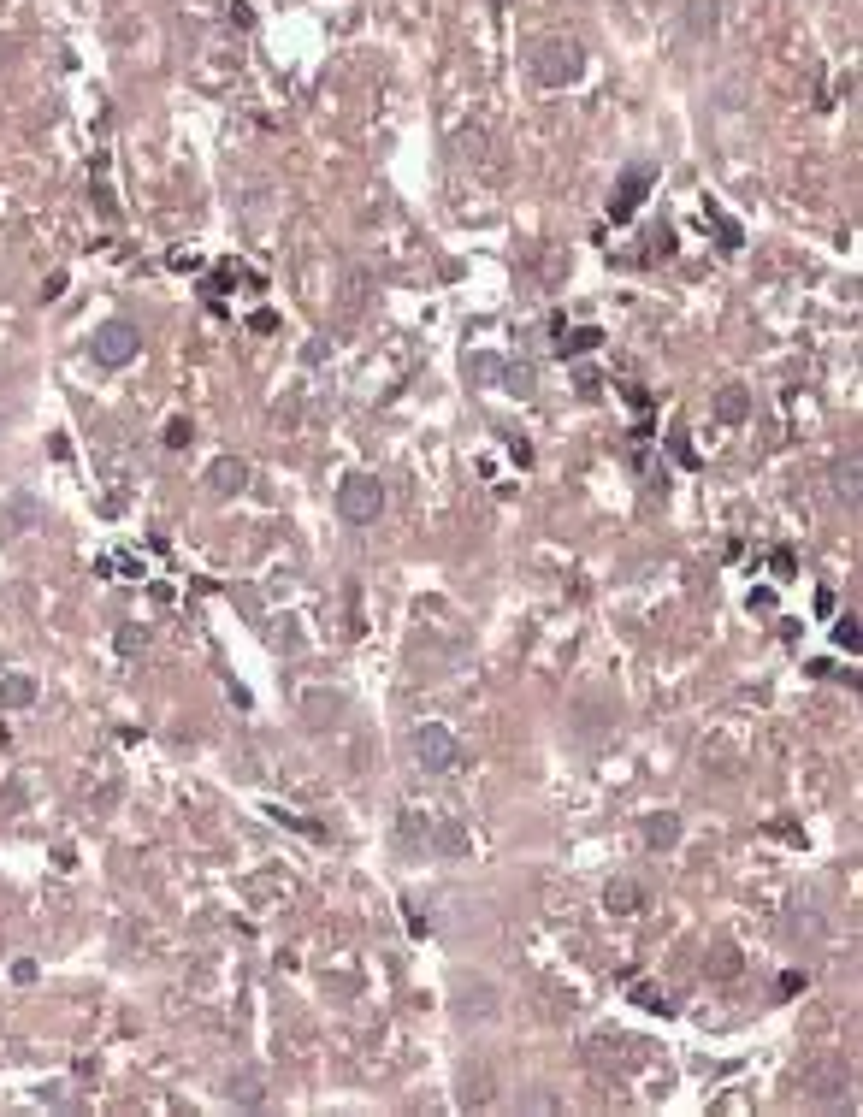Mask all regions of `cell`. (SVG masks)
<instances>
[{
    "label": "cell",
    "mask_w": 863,
    "mask_h": 1117,
    "mask_svg": "<svg viewBox=\"0 0 863 1117\" xmlns=\"http://www.w3.org/2000/svg\"><path fill=\"white\" fill-rule=\"evenodd\" d=\"M645 846H651V852H674V846H680V816H674V810H663V816L645 822Z\"/></svg>",
    "instance_id": "obj_7"
},
{
    "label": "cell",
    "mask_w": 863,
    "mask_h": 1117,
    "mask_svg": "<svg viewBox=\"0 0 863 1117\" xmlns=\"http://www.w3.org/2000/svg\"><path fill=\"white\" fill-rule=\"evenodd\" d=\"M462 739H456V727L444 722H420L414 727V763L426 769V775H450L456 763H462Z\"/></svg>",
    "instance_id": "obj_3"
},
{
    "label": "cell",
    "mask_w": 863,
    "mask_h": 1117,
    "mask_svg": "<svg viewBox=\"0 0 863 1117\" xmlns=\"http://www.w3.org/2000/svg\"><path fill=\"white\" fill-rule=\"evenodd\" d=\"M598 343H603L598 326H580V331H568V337H556V349H562V355H592Z\"/></svg>",
    "instance_id": "obj_11"
},
{
    "label": "cell",
    "mask_w": 863,
    "mask_h": 1117,
    "mask_svg": "<svg viewBox=\"0 0 863 1117\" xmlns=\"http://www.w3.org/2000/svg\"><path fill=\"white\" fill-rule=\"evenodd\" d=\"M716 24H722V6L716 0H686V30L692 36H716Z\"/></svg>",
    "instance_id": "obj_10"
},
{
    "label": "cell",
    "mask_w": 863,
    "mask_h": 1117,
    "mask_svg": "<svg viewBox=\"0 0 863 1117\" xmlns=\"http://www.w3.org/2000/svg\"><path fill=\"white\" fill-rule=\"evenodd\" d=\"M237 1100H243V1106H261V1082H255V1076H249V1070H243V1076H237Z\"/></svg>",
    "instance_id": "obj_16"
},
{
    "label": "cell",
    "mask_w": 863,
    "mask_h": 1117,
    "mask_svg": "<svg viewBox=\"0 0 863 1117\" xmlns=\"http://www.w3.org/2000/svg\"><path fill=\"white\" fill-rule=\"evenodd\" d=\"M793 574H798L793 556H787V550H775V580H793Z\"/></svg>",
    "instance_id": "obj_21"
},
{
    "label": "cell",
    "mask_w": 863,
    "mask_h": 1117,
    "mask_svg": "<svg viewBox=\"0 0 863 1117\" xmlns=\"http://www.w3.org/2000/svg\"><path fill=\"white\" fill-rule=\"evenodd\" d=\"M136 349H142V337H136L131 320H107V326L89 337L95 367H125V361H136Z\"/></svg>",
    "instance_id": "obj_4"
},
{
    "label": "cell",
    "mask_w": 863,
    "mask_h": 1117,
    "mask_svg": "<svg viewBox=\"0 0 863 1117\" xmlns=\"http://www.w3.org/2000/svg\"><path fill=\"white\" fill-rule=\"evenodd\" d=\"M379 509H385V485H379V473H343V485H337V515L349 526H373L379 521Z\"/></svg>",
    "instance_id": "obj_2"
},
{
    "label": "cell",
    "mask_w": 863,
    "mask_h": 1117,
    "mask_svg": "<svg viewBox=\"0 0 863 1117\" xmlns=\"http://www.w3.org/2000/svg\"><path fill=\"white\" fill-rule=\"evenodd\" d=\"M438 852H444V857H462L467 852V828H462V822H444V828H438Z\"/></svg>",
    "instance_id": "obj_13"
},
{
    "label": "cell",
    "mask_w": 863,
    "mask_h": 1117,
    "mask_svg": "<svg viewBox=\"0 0 863 1117\" xmlns=\"http://www.w3.org/2000/svg\"><path fill=\"white\" fill-rule=\"evenodd\" d=\"M645 190H651V166H627V178H621V196L609 201V225L633 219V213H639V201H645Z\"/></svg>",
    "instance_id": "obj_5"
},
{
    "label": "cell",
    "mask_w": 863,
    "mask_h": 1117,
    "mask_svg": "<svg viewBox=\"0 0 863 1117\" xmlns=\"http://www.w3.org/2000/svg\"><path fill=\"white\" fill-rule=\"evenodd\" d=\"M834 491H840L846 503H858V461H846V467L834 473Z\"/></svg>",
    "instance_id": "obj_14"
},
{
    "label": "cell",
    "mask_w": 863,
    "mask_h": 1117,
    "mask_svg": "<svg viewBox=\"0 0 863 1117\" xmlns=\"http://www.w3.org/2000/svg\"><path fill=\"white\" fill-rule=\"evenodd\" d=\"M207 485H213L219 497H237V491L249 485V461H243V456H219V461H213V473H207Z\"/></svg>",
    "instance_id": "obj_6"
},
{
    "label": "cell",
    "mask_w": 863,
    "mask_h": 1117,
    "mask_svg": "<svg viewBox=\"0 0 863 1117\" xmlns=\"http://www.w3.org/2000/svg\"><path fill=\"white\" fill-rule=\"evenodd\" d=\"M142 645H148V633H142V627H119V651H125V657H136Z\"/></svg>",
    "instance_id": "obj_15"
},
{
    "label": "cell",
    "mask_w": 863,
    "mask_h": 1117,
    "mask_svg": "<svg viewBox=\"0 0 863 1117\" xmlns=\"http://www.w3.org/2000/svg\"><path fill=\"white\" fill-rule=\"evenodd\" d=\"M527 66L544 89H562V83H574V77L586 71V48H580L574 36H544V42H532Z\"/></svg>",
    "instance_id": "obj_1"
},
{
    "label": "cell",
    "mask_w": 863,
    "mask_h": 1117,
    "mask_svg": "<svg viewBox=\"0 0 863 1117\" xmlns=\"http://www.w3.org/2000/svg\"><path fill=\"white\" fill-rule=\"evenodd\" d=\"M633 999H639V1005H651V1011H668V999L657 993V987H633Z\"/></svg>",
    "instance_id": "obj_19"
},
{
    "label": "cell",
    "mask_w": 863,
    "mask_h": 1117,
    "mask_svg": "<svg viewBox=\"0 0 863 1117\" xmlns=\"http://www.w3.org/2000/svg\"><path fill=\"white\" fill-rule=\"evenodd\" d=\"M603 899H609V911H621V917H633V911H639V887H633V881H615Z\"/></svg>",
    "instance_id": "obj_12"
},
{
    "label": "cell",
    "mask_w": 863,
    "mask_h": 1117,
    "mask_svg": "<svg viewBox=\"0 0 863 1117\" xmlns=\"http://www.w3.org/2000/svg\"><path fill=\"white\" fill-rule=\"evenodd\" d=\"M166 444L184 450V444H190V420H172V426H166Z\"/></svg>",
    "instance_id": "obj_17"
},
{
    "label": "cell",
    "mask_w": 863,
    "mask_h": 1117,
    "mask_svg": "<svg viewBox=\"0 0 863 1117\" xmlns=\"http://www.w3.org/2000/svg\"><path fill=\"white\" fill-rule=\"evenodd\" d=\"M745 414H751V391H745V385H728V391L716 396V420H722V426H739Z\"/></svg>",
    "instance_id": "obj_8"
},
{
    "label": "cell",
    "mask_w": 863,
    "mask_h": 1117,
    "mask_svg": "<svg viewBox=\"0 0 863 1117\" xmlns=\"http://www.w3.org/2000/svg\"><path fill=\"white\" fill-rule=\"evenodd\" d=\"M668 450H674V456L686 461V467H698V456H692V444H686V438H680V432H674V438H668Z\"/></svg>",
    "instance_id": "obj_20"
},
{
    "label": "cell",
    "mask_w": 863,
    "mask_h": 1117,
    "mask_svg": "<svg viewBox=\"0 0 863 1117\" xmlns=\"http://www.w3.org/2000/svg\"><path fill=\"white\" fill-rule=\"evenodd\" d=\"M834 639H840V645H846V651H858V621H852V615H846V621H840V627H834Z\"/></svg>",
    "instance_id": "obj_18"
},
{
    "label": "cell",
    "mask_w": 863,
    "mask_h": 1117,
    "mask_svg": "<svg viewBox=\"0 0 863 1117\" xmlns=\"http://www.w3.org/2000/svg\"><path fill=\"white\" fill-rule=\"evenodd\" d=\"M30 704H36V680L6 674V680H0V710H30Z\"/></svg>",
    "instance_id": "obj_9"
}]
</instances>
